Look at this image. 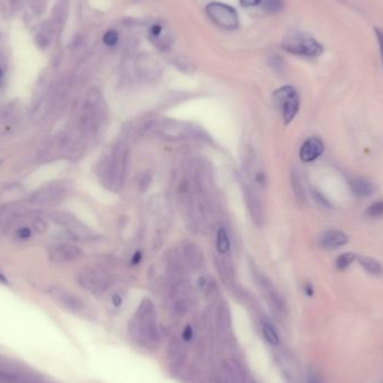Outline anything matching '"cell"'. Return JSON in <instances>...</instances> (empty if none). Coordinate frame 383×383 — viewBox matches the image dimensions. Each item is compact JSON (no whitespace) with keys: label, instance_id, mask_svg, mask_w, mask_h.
<instances>
[{"label":"cell","instance_id":"44dd1931","mask_svg":"<svg viewBox=\"0 0 383 383\" xmlns=\"http://www.w3.org/2000/svg\"><path fill=\"white\" fill-rule=\"evenodd\" d=\"M350 185L352 191L354 192L355 195L361 197L370 196L373 194L374 187L368 180L362 177H354L350 181Z\"/></svg>","mask_w":383,"mask_h":383},{"label":"cell","instance_id":"4316f807","mask_svg":"<svg viewBox=\"0 0 383 383\" xmlns=\"http://www.w3.org/2000/svg\"><path fill=\"white\" fill-rule=\"evenodd\" d=\"M356 255H354V253L352 252H346V253H343V255H341L340 257H337L336 259V268L338 270H345L346 268H349V267L353 264V261L356 260Z\"/></svg>","mask_w":383,"mask_h":383},{"label":"cell","instance_id":"74e56055","mask_svg":"<svg viewBox=\"0 0 383 383\" xmlns=\"http://www.w3.org/2000/svg\"><path fill=\"white\" fill-rule=\"evenodd\" d=\"M191 336H192V331H191L190 327H187L184 332V338L185 340H190Z\"/></svg>","mask_w":383,"mask_h":383},{"label":"cell","instance_id":"83f0119b","mask_svg":"<svg viewBox=\"0 0 383 383\" xmlns=\"http://www.w3.org/2000/svg\"><path fill=\"white\" fill-rule=\"evenodd\" d=\"M262 3H264L265 10L270 14L279 12L284 8L283 0H262Z\"/></svg>","mask_w":383,"mask_h":383},{"label":"cell","instance_id":"30bf717a","mask_svg":"<svg viewBox=\"0 0 383 383\" xmlns=\"http://www.w3.org/2000/svg\"><path fill=\"white\" fill-rule=\"evenodd\" d=\"M50 296L54 299L57 304L61 305L66 310L71 311V313L87 316L89 315V308L81 298L78 297L75 293L71 292L68 289L61 288V287H52L48 290Z\"/></svg>","mask_w":383,"mask_h":383},{"label":"cell","instance_id":"d590c367","mask_svg":"<svg viewBox=\"0 0 383 383\" xmlns=\"http://www.w3.org/2000/svg\"><path fill=\"white\" fill-rule=\"evenodd\" d=\"M10 378H11V376L9 373H7L5 371H2V370H0V380H9Z\"/></svg>","mask_w":383,"mask_h":383},{"label":"cell","instance_id":"ba28073f","mask_svg":"<svg viewBox=\"0 0 383 383\" xmlns=\"http://www.w3.org/2000/svg\"><path fill=\"white\" fill-rule=\"evenodd\" d=\"M81 286L95 295H100L108 290L111 286L110 276L100 269H86L78 276Z\"/></svg>","mask_w":383,"mask_h":383},{"label":"cell","instance_id":"4dcf8cb0","mask_svg":"<svg viewBox=\"0 0 383 383\" xmlns=\"http://www.w3.org/2000/svg\"><path fill=\"white\" fill-rule=\"evenodd\" d=\"M33 225H34V229L36 230L37 232H39V233L46 232V230H47V228H48V225H47V223H46V221H44V220H42V219L35 220V221H34V223H33Z\"/></svg>","mask_w":383,"mask_h":383},{"label":"cell","instance_id":"484cf974","mask_svg":"<svg viewBox=\"0 0 383 383\" xmlns=\"http://www.w3.org/2000/svg\"><path fill=\"white\" fill-rule=\"evenodd\" d=\"M291 185H292L293 193H295L298 201L305 202V199H306L305 190H304V187H302L301 181H300L299 176L297 175V173L291 174Z\"/></svg>","mask_w":383,"mask_h":383},{"label":"cell","instance_id":"ffe728a7","mask_svg":"<svg viewBox=\"0 0 383 383\" xmlns=\"http://www.w3.org/2000/svg\"><path fill=\"white\" fill-rule=\"evenodd\" d=\"M65 196V192L61 189H51L47 191L39 192L36 195H34V202L42 205H51L61 202Z\"/></svg>","mask_w":383,"mask_h":383},{"label":"cell","instance_id":"7a4b0ae2","mask_svg":"<svg viewBox=\"0 0 383 383\" xmlns=\"http://www.w3.org/2000/svg\"><path fill=\"white\" fill-rule=\"evenodd\" d=\"M130 334L133 340L144 347H153L159 340L157 316L154 304L144 299L138 307L130 323Z\"/></svg>","mask_w":383,"mask_h":383},{"label":"cell","instance_id":"e0dca14e","mask_svg":"<svg viewBox=\"0 0 383 383\" xmlns=\"http://www.w3.org/2000/svg\"><path fill=\"white\" fill-rule=\"evenodd\" d=\"M190 287L185 282H177L172 289V298L177 310L184 311L190 304Z\"/></svg>","mask_w":383,"mask_h":383},{"label":"cell","instance_id":"f546056e","mask_svg":"<svg viewBox=\"0 0 383 383\" xmlns=\"http://www.w3.org/2000/svg\"><path fill=\"white\" fill-rule=\"evenodd\" d=\"M118 39H119V35L113 29L108 30V32H106L103 36V42H104L105 45H108V46H114L115 44L118 43Z\"/></svg>","mask_w":383,"mask_h":383},{"label":"cell","instance_id":"8d00e7d4","mask_svg":"<svg viewBox=\"0 0 383 383\" xmlns=\"http://www.w3.org/2000/svg\"><path fill=\"white\" fill-rule=\"evenodd\" d=\"M307 383H319L318 382V379L316 378L315 374H309L308 376V379H307Z\"/></svg>","mask_w":383,"mask_h":383},{"label":"cell","instance_id":"2e32d148","mask_svg":"<svg viewBox=\"0 0 383 383\" xmlns=\"http://www.w3.org/2000/svg\"><path fill=\"white\" fill-rule=\"evenodd\" d=\"M182 255L186 265L192 269H199L205 264L202 249L196 243L187 242L182 248Z\"/></svg>","mask_w":383,"mask_h":383},{"label":"cell","instance_id":"f1b7e54d","mask_svg":"<svg viewBox=\"0 0 383 383\" xmlns=\"http://www.w3.org/2000/svg\"><path fill=\"white\" fill-rule=\"evenodd\" d=\"M367 215L370 217L383 216V201H379L370 205L367 210Z\"/></svg>","mask_w":383,"mask_h":383},{"label":"cell","instance_id":"cb8c5ba5","mask_svg":"<svg viewBox=\"0 0 383 383\" xmlns=\"http://www.w3.org/2000/svg\"><path fill=\"white\" fill-rule=\"evenodd\" d=\"M51 217L56 224L64 226L66 229L78 221L77 217L69 212H53L51 214Z\"/></svg>","mask_w":383,"mask_h":383},{"label":"cell","instance_id":"6da1fadb","mask_svg":"<svg viewBox=\"0 0 383 383\" xmlns=\"http://www.w3.org/2000/svg\"><path fill=\"white\" fill-rule=\"evenodd\" d=\"M129 149L124 142H118L106 151L97 167V175L106 189L120 192L126 180Z\"/></svg>","mask_w":383,"mask_h":383},{"label":"cell","instance_id":"8fae6325","mask_svg":"<svg viewBox=\"0 0 383 383\" xmlns=\"http://www.w3.org/2000/svg\"><path fill=\"white\" fill-rule=\"evenodd\" d=\"M241 187L244 201H246L248 212L251 216L252 222L257 226H262L265 221L264 208H262L260 198L258 196L255 187L250 184V182L247 178H241Z\"/></svg>","mask_w":383,"mask_h":383},{"label":"cell","instance_id":"e575fe53","mask_svg":"<svg viewBox=\"0 0 383 383\" xmlns=\"http://www.w3.org/2000/svg\"><path fill=\"white\" fill-rule=\"evenodd\" d=\"M261 0H241V5L244 7H252L258 5Z\"/></svg>","mask_w":383,"mask_h":383},{"label":"cell","instance_id":"52a82bcc","mask_svg":"<svg viewBox=\"0 0 383 383\" xmlns=\"http://www.w3.org/2000/svg\"><path fill=\"white\" fill-rule=\"evenodd\" d=\"M252 275L257 284V287L259 288V291L265 297L270 308L274 309L277 314H282L284 311V302L275 285L271 283V280L265 274L258 270L257 267H252Z\"/></svg>","mask_w":383,"mask_h":383},{"label":"cell","instance_id":"9a60e30c","mask_svg":"<svg viewBox=\"0 0 383 383\" xmlns=\"http://www.w3.org/2000/svg\"><path fill=\"white\" fill-rule=\"evenodd\" d=\"M324 151L323 141L317 137H310L301 145L299 157L301 162L310 163L317 159Z\"/></svg>","mask_w":383,"mask_h":383},{"label":"cell","instance_id":"7402d4cb","mask_svg":"<svg viewBox=\"0 0 383 383\" xmlns=\"http://www.w3.org/2000/svg\"><path fill=\"white\" fill-rule=\"evenodd\" d=\"M356 260H358L360 266L362 267L365 271H368L369 274H371L373 276H380L383 274V268L380 262L372 259V258L365 257V256H358L356 257Z\"/></svg>","mask_w":383,"mask_h":383},{"label":"cell","instance_id":"ac0fdd59","mask_svg":"<svg viewBox=\"0 0 383 383\" xmlns=\"http://www.w3.org/2000/svg\"><path fill=\"white\" fill-rule=\"evenodd\" d=\"M349 242L347 235L338 230H328L320 235L319 243L325 249H336Z\"/></svg>","mask_w":383,"mask_h":383},{"label":"cell","instance_id":"ab89813d","mask_svg":"<svg viewBox=\"0 0 383 383\" xmlns=\"http://www.w3.org/2000/svg\"><path fill=\"white\" fill-rule=\"evenodd\" d=\"M2 75H3V72H2V70H0V79H1V78H2Z\"/></svg>","mask_w":383,"mask_h":383},{"label":"cell","instance_id":"8992f818","mask_svg":"<svg viewBox=\"0 0 383 383\" xmlns=\"http://www.w3.org/2000/svg\"><path fill=\"white\" fill-rule=\"evenodd\" d=\"M275 103L282 111L286 123H290L299 111V96L291 86H285L276 90L273 95Z\"/></svg>","mask_w":383,"mask_h":383},{"label":"cell","instance_id":"1f68e13d","mask_svg":"<svg viewBox=\"0 0 383 383\" xmlns=\"http://www.w3.org/2000/svg\"><path fill=\"white\" fill-rule=\"evenodd\" d=\"M374 33H376L378 42H379V47H380V54H381V60L383 65V32H381L379 28H374Z\"/></svg>","mask_w":383,"mask_h":383},{"label":"cell","instance_id":"4fadbf2b","mask_svg":"<svg viewBox=\"0 0 383 383\" xmlns=\"http://www.w3.org/2000/svg\"><path fill=\"white\" fill-rule=\"evenodd\" d=\"M162 65L157 59L151 56H141L137 63V74L145 81H153L159 78Z\"/></svg>","mask_w":383,"mask_h":383},{"label":"cell","instance_id":"7c38bea8","mask_svg":"<svg viewBox=\"0 0 383 383\" xmlns=\"http://www.w3.org/2000/svg\"><path fill=\"white\" fill-rule=\"evenodd\" d=\"M83 256V251L77 246L70 243L57 244L50 252V258L56 264H65L80 259Z\"/></svg>","mask_w":383,"mask_h":383},{"label":"cell","instance_id":"603a6c76","mask_svg":"<svg viewBox=\"0 0 383 383\" xmlns=\"http://www.w3.org/2000/svg\"><path fill=\"white\" fill-rule=\"evenodd\" d=\"M216 249L221 256H225L230 252L231 241L229 234L223 228H220L216 235Z\"/></svg>","mask_w":383,"mask_h":383},{"label":"cell","instance_id":"9c48e42d","mask_svg":"<svg viewBox=\"0 0 383 383\" xmlns=\"http://www.w3.org/2000/svg\"><path fill=\"white\" fill-rule=\"evenodd\" d=\"M207 15L215 25L224 29H235L239 26L238 12L232 7L221 2H211L206 7Z\"/></svg>","mask_w":383,"mask_h":383},{"label":"cell","instance_id":"836d02e7","mask_svg":"<svg viewBox=\"0 0 383 383\" xmlns=\"http://www.w3.org/2000/svg\"><path fill=\"white\" fill-rule=\"evenodd\" d=\"M141 258H142L141 252H140V251H136L135 253H133V256H132V258H131V264H132L133 266L139 265V264H140V261H141Z\"/></svg>","mask_w":383,"mask_h":383},{"label":"cell","instance_id":"5bb4252c","mask_svg":"<svg viewBox=\"0 0 383 383\" xmlns=\"http://www.w3.org/2000/svg\"><path fill=\"white\" fill-rule=\"evenodd\" d=\"M246 176L249 182H251L256 186L264 187L266 184V174L262 168V165L256 155L250 153L246 160Z\"/></svg>","mask_w":383,"mask_h":383},{"label":"cell","instance_id":"3957f363","mask_svg":"<svg viewBox=\"0 0 383 383\" xmlns=\"http://www.w3.org/2000/svg\"><path fill=\"white\" fill-rule=\"evenodd\" d=\"M144 130L148 135H154L171 140L189 139L202 137V129L194 124L177 121V120H151Z\"/></svg>","mask_w":383,"mask_h":383},{"label":"cell","instance_id":"d6a6232c","mask_svg":"<svg viewBox=\"0 0 383 383\" xmlns=\"http://www.w3.org/2000/svg\"><path fill=\"white\" fill-rule=\"evenodd\" d=\"M30 234H32V232H30V230H29L28 228H20V229L16 232L17 238L20 239V240H26V239H28V238L30 237Z\"/></svg>","mask_w":383,"mask_h":383},{"label":"cell","instance_id":"d4e9b609","mask_svg":"<svg viewBox=\"0 0 383 383\" xmlns=\"http://www.w3.org/2000/svg\"><path fill=\"white\" fill-rule=\"evenodd\" d=\"M262 333H264V336L266 338V341L269 343L271 345H278L279 344V336L278 333L276 332L275 327L268 322H265L264 325H262Z\"/></svg>","mask_w":383,"mask_h":383},{"label":"cell","instance_id":"d6986e66","mask_svg":"<svg viewBox=\"0 0 383 383\" xmlns=\"http://www.w3.org/2000/svg\"><path fill=\"white\" fill-rule=\"evenodd\" d=\"M149 37L160 50H167L171 45V36L167 33L166 28L164 27V25L159 23H156L151 26L149 29Z\"/></svg>","mask_w":383,"mask_h":383},{"label":"cell","instance_id":"f35d334b","mask_svg":"<svg viewBox=\"0 0 383 383\" xmlns=\"http://www.w3.org/2000/svg\"><path fill=\"white\" fill-rule=\"evenodd\" d=\"M113 304H114L115 306H119L120 304H121V297H120L119 295H115V296L113 297Z\"/></svg>","mask_w":383,"mask_h":383},{"label":"cell","instance_id":"5b68a950","mask_svg":"<svg viewBox=\"0 0 383 383\" xmlns=\"http://www.w3.org/2000/svg\"><path fill=\"white\" fill-rule=\"evenodd\" d=\"M282 46L285 51L299 56L315 57L323 54L324 48L314 37L306 35H291L284 39Z\"/></svg>","mask_w":383,"mask_h":383},{"label":"cell","instance_id":"277c9868","mask_svg":"<svg viewBox=\"0 0 383 383\" xmlns=\"http://www.w3.org/2000/svg\"><path fill=\"white\" fill-rule=\"evenodd\" d=\"M108 119V109L103 96L96 90H92L88 96L83 110L82 124L84 130L91 133L96 132Z\"/></svg>","mask_w":383,"mask_h":383}]
</instances>
